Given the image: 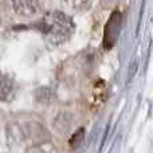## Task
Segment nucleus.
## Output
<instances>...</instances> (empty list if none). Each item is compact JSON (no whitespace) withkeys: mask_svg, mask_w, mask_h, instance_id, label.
<instances>
[{"mask_svg":"<svg viewBox=\"0 0 153 153\" xmlns=\"http://www.w3.org/2000/svg\"><path fill=\"white\" fill-rule=\"evenodd\" d=\"M66 4L76 12H85L93 4V0H65Z\"/></svg>","mask_w":153,"mask_h":153,"instance_id":"7","label":"nucleus"},{"mask_svg":"<svg viewBox=\"0 0 153 153\" xmlns=\"http://www.w3.org/2000/svg\"><path fill=\"white\" fill-rule=\"evenodd\" d=\"M11 8L16 15L22 18H31L39 12V0H10Z\"/></svg>","mask_w":153,"mask_h":153,"instance_id":"4","label":"nucleus"},{"mask_svg":"<svg viewBox=\"0 0 153 153\" xmlns=\"http://www.w3.org/2000/svg\"><path fill=\"white\" fill-rule=\"evenodd\" d=\"M16 95V83L10 75H0V102H11Z\"/></svg>","mask_w":153,"mask_h":153,"instance_id":"5","label":"nucleus"},{"mask_svg":"<svg viewBox=\"0 0 153 153\" xmlns=\"http://www.w3.org/2000/svg\"><path fill=\"white\" fill-rule=\"evenodd\" d=\"M121 23H122V16L120 12H113L110 15V19L106 23L105 27V35H103V47L106 50L111 48V46L116 43L117 38L121 31Z\"/></svg>","mask_w":153,"mask_h":153,"instance_id":"3","label":"nucleus"},{"mask_svg":"<svg viewBox=\"0 0 153 153\" xmlns=\"http://www.w3.org/2000/svg\"><path fill=\"white\" fill-rule=\"evenodd\" d=\"M40 31L51 46H62L70 40L75 31V24L69 15L61 11H50L39 23Z\"/></svg>","mask_w":153,"mask_h":153,"instance_id":"1","label":"nucleus"},{"mask_svg":"<svg viewBox=\"0 0 153 153\" xmlns=\"http://www.w3.org/2000/svg\"><path fill=\"white\" fill-rule=\"evenodd\" d=\"M8 138L15 141H26L28 138H36L39 140L43 134H46L45 126L42 122L34 121V120H16L8 124L7 126Z\"/></svg>","mask_w":153,"mask_h":153,"instance_id":"2","label":"nucleus"},{"mask_svg":"<svg viewBox=\"0 0 153 153\" xmlns=\"http://www.w3.org/2000/svg\"><path fill=\"white\" fill-rule=\"evenodd\" d=\"M82 138H83V129H79L78 132L73 134L71 140H70V145H71L73 148H75V146H78V144L82 141Z\"/></svg>","mask_w":153,"mask_h":153,"instance_id":"9","label":"nucleus"},{"mask_svg":"<svg viewBox=\"0 0 153 153\" xmlns=\"http://www.w3.org/2000/svg\"><path fill=\"white\" fill-rule=\"evenodd\" d=\"M28 153H55V149H54L53 144L40 143V144H38V145L32 146L28 151Z\"/></svg>","mask_w":153,"mask_h":153,"instance_id":"8","label":"nucleus"},{"mask_svg":"<svg viewBox=\"0 0 153 153\" xmlns=\"http://www.w3.org/2000/svg\"><path fill=\"white\" fill-rule=\"evenodd\" d=\"M35 101L38 103H42V105H50L55 101V93L53 89L50 87H40L35 91L34 94Z\"/></svg>","mask_w":153,"mask_h":153,"instance_id":"6","label":"nucleus"}]
</instances>
